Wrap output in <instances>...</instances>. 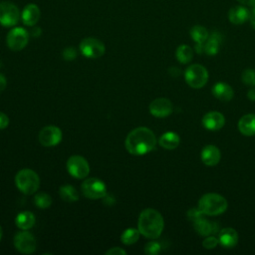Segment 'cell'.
Returning a JSON list of instances; mask_svg holds the SVG:
<instances>
[{"label":"cell","instance_id":"e0dca14e","mask_svg":"<svg viewBox=\"0 0 255 255\" xmlns=\"http://www.w3.org/2000/svg\"><path fill=\"white\" fill-rule=\"evenodd\" d=\"M41 11L36 4H28L21 13V20L26 26H34L39 21Z\"/></svg>","mask_w":255,"mask_h":255},{"label":"cell","instance_id":"7c38bea8","mask_svg":"<svg viewBox=\"0 0 255 255\" xmlns=\"http://www.w3.org/2000/svg\"><path fill=\"white\" fill-rule=\"evenodd\" d=\"M62 139V130L56 126H47L39 132V141L44 146L57 145Z\"/></svg>","mask_w":255,"mask_h":255},{"label":"cell","instance_id":"ba28073f","mask_svg":"<svg viewBox=\"0 0 255 255\" xmlns=\"http://www.w3.org/2000/svg\"><path fill=\"white\" fill-rule=\"evenodd\" d=\"M80 51L87 58H100L105 54L106 47L102 41L99 39L88 37L81 41L80 43Z\"/></svg>","mask_w":255,"mask_h":255},{"label":"cell","instance_id":"5bb4252c","mask_svg":"<svg viewBox=\"0 0 255 255\" xmlns=\"http://www.w3.org/2000/svg\"><path fill=\"white\" fill-rule=\"evenodd\" d=\"M202 125L208 130H219L225 125V118L224 116L216 111H211L205 114L202 118Z\"/></svg>","mask_w":255,"mask_h":255},{"label":"cell","instance_id":"f1b7e54d","mask_svg":"<svg viewBox=\"0 0 255 255\" xmlns=\"http://www.w3.org/2000/svg\"><path fill=\"white\" fill-rule=\"evenodd\" d=\"M34 203L41 209L48 208L52 204V198L45 192H39L34 197Z\"/></svg>","mask_w":255,"mask_h":255},{"label":"cell","instance_id":"1f68e13d","mask_svg":"<svg viewBox=\"0 0 255 255\" xmlns=\"http://www.w3.org/2000/svg\"><path fill=\"white\" fill-rule=\"evenodd\" d=\"M218 244H219V240L216 237L210 236V235L206 236V238H204L202 241V246L205 249H214Z\"/></svg>","mask_w":255,"mask_h":255},{"label":"cell","instance_id":"44dd1931","mask_svg":"<svg viewBox=\"0 0 255 255\" xmlns=\"http://www.w3.org/2000/svg\"><path fill=\"white\" fill-rule=\"evenodd\" d=\"M212 94L216 99H218L219 101H222V102H228L234 96L233 89L228 84L222 83V82L217 83L213 86Z\"/></svg>","mask_w":255,"mask_h":255},{"label":"cell","instance_id":"8992f818","mask_svg":"<svg viewBox=\"0 0 255 255\" xmlns=\"http://www.w3.org/2000/svg\"><path fill=\"white\" fill-rule=\"evenodd\" d=\"M81 189L83 194L90 199H100L107 195L106 184L101 179L96 177L86 179L82 183Z\"/></svg>","mask_w":255,"mask_h":255},{"label":"cell","instance_id":"ab89813d","mask_svg":"<svg viewBox=\"0 0 255 255\" xmlns=\"http://www.w3.org/2000/svg\"><path fill=\"white\" fill-rule=\"evenodd\" d=\"M195 51L198 54H202L204 52V43H195Z\"/></svg>","mask_w":255,"mask_h":255},{"label":"cell","instance_id":"3957f363","mask_svg":"<svg viewBox=\"0 0 255 255\" xmlns=\"http://www.w3.org/2000/svg\"><path fill=\"white\" fill-rule=\"evenodd\" d=\"M228 203L225 197L217 193H206L202 195L198 201L197 207L203 215L215 216L219 215L227 209Z\"/></svg>","mask_w":255,"mask_h":255},{"label":"cell","instance_id":"603a6c76","mask_svg":"<svg viewBox=\"0 0 255 255\" xmlns=\"http://www.w3.org/2000/svg\"><path fill=\"white\" fill-rule=\"evenodd\" d=\"M179 135L173 131L164 132L158 139L159 145L165 149H174L179 145Z\"/></svg>","mask_w":255,"mask_h":255},{"label":"cell","instance_id":"ffe728a7","mask_svg":"<svg viewBox=\"0 0 255 255\" xmlns=\"http://www.w3.org/2000/svg\"><path fill=\"white\" fill-rule=\"evenodd\" d=\"M238 130L246 136L255 135V114H247L238 122Z\"/></svg>","mask_w":255,"mask_h":255},{"label":"cell","instance_id":"484cf974","mask_svg":"<svg viewBox=\"0 0 255 255\" xmlns=\"http://www.w3.org/2000/svg\"><path fill=\"white\" fill-rule=\"evenodd\" d=\"M59 193L61 198L64 201H68V202H73V201H77L79 199V194L77 192V190L69 184H65L62 185L59 189Z\"/></svg>","mask_w":255,"mask_h":255},{"label":"cell","instance_id":"52a82bcc","mask_svg":"<svg viewBox=\"0 0 255 255\" xmlns=\"http://www.w3.org/2000/svg\"><path fill=\"white\" fill-rule=\"evenodd\" d=\"M21 18L18 7L8 1L0 2V24L4 27L15 26Z\"/></svg>","mask_w":255,"mask_h":255},{"label":"cell","instance_id":"f35d334b","mask_svg":"<svg viewBox=\"0 0 255 255\" xmlns=\"http://www.w3.org/2000/svg\"><path fill=\"white\" fill-rule=\"evenodd\" d=\"M247 97L249 100L251 101H255V86L254 87H251L249 89V91L247 92Z\"/></svg>","mask_w":255,"mask_h":255},{"label":"cell","instance_id":"60d3db41","mask_svg":"<svg viewBox=\"0 0 255 255\" xmlns=\"http://www.w3.org/2000/svg\"><path fill=\"white\" fill-rule=\"evenodd\" d=\"M237 1L242 5H247V6H252L253 4H255V0H237Z\"/></svg>","mask_w":255,"mask_h":255},{"label":"cell","instance_id":"5b68a950","mask_svg":"<svg viewBox=\"0 0 255 255\" xmlns=\"http://www.w3.org/2000/svg\"><path fill=\"white\" fill-rule=\"evenodd\" d=\"M184 79L189 87L193 89H200L204 87L208 81V72L203 66L193 64L185 70Z\"/></svg>","mask_w":255,"mask_h":255},{"label":"cell","instance_id":"7402d4cb","mask_svg":"<svg viewBox=\"0 0 255 255\" xmlns=\"http://www.w3.org/2000/svg\"><path fill=\"white\" fill-rule=\"evenodd\" d=\"M221 40V35L218 32H213L204 42V53L209 56L216 55L219 51Z\"/></svg>","mask_w":255,"mask_h":255},{"label":"cell","instance_id":"836d02e7","mask_svg":"<svg viewBox=\"0 0 255 255\" xmlns=\"http://www.w3.org/2000/svg\"><path fill=\"white\" fill-rule=\"evenodd\" d=\"M62 55L66 61H72L77 57V51L73 47H67L64 49Z\"/></svg>","mask_w":255,"mask_h":255},{"label":"cell","instance_id":"d6a6232c","mask_svg":"<svg viewBox=\"0 0 255 255\" xmlns=\"http://www.w3.org/2000/svg\"><path fill=\"white\" fill-rule=\"evenodd\" d=\"M203 217V213L198 209V207H193V208H190L188 211H187V218L190 220V221H195L199 218Z\"/></svg>","mask_w":255,"mask_h":255},{"label":"cell","instance_id":"9c48e42d","mask_svg":"<svg viewBox=\"0 0 255 255\" xmlns=\"http://www.w3.org/2000/svg\"><path fill=\"white\" fill-rule=\"evenodd\" d=\"M29 41L28 32L22 27L12 28L7 34V46L12 51H21L26 47Z\"/></svg>","mask_w":255,"mask_h":255},{"label":"cell","instance_id":"4316f807","mask_svg":"<svg viewBox=\"0 0 255 255\" xmlns=\"http://www.w3.org/2000/svg\"><path fill=\"white\" fill-rule=\"evenodd\" d=\"M208 36L206 28L201 25H195L190 29V37L195 43H204Z\"/></svg>","mask_w":255,"mask_h":255},{"label":"cell","instance_id":"8fae6325","mask_svg":"<svg viewBox=\"0 0 255 255\" xmlns=\"http://www.w3.org/2000/svg\"><path fill=\"white\" fill-rule=\"evenodd\" d=\"M15 248L23 254H31L36 249V239L28 231H20L14 237Z\"/></svg>","mask_w":255,"mask_h":255},{"label":"cell","instance_id":"6da1fadb","mask_svg":"<svg viewBox=\"0 0 255 255\" xmlns=\"http://www.w3.org/2000/svg\"><path fill=\"white\" fill-rule=\"evenodd\" d=\"M127 150L133 155H142L151 151L156 144V137L152 130L145 127L132 129L125 141Z\"/></svg>","mask_w":255,"mask_h":255},{"label":"cell","instance_id":"83f0119b","mask_svg":"<svg viewBox=\"0 0 255 255\" xmlns=\"http://www.w3.org/2000/svg\"><path fill=\"white\" fill-rule=\"evenodd\" d=\"M139 230L138 229H134V228H128L126 229L122 235H121V240L124 244H127V245H130V244H133L135 243L138 238H139Z\"/></svg>","mask_w":255,"mask_h":255},{"label":"cell","instance_id":"f546056e","mask_svg":"<svg viewBox=\"0 0 255 255\" xmlns=\"http://www.w3.org/2000/svg\"><path fill=\"white\" fill-rule=\"evenodd\" d=\"M241 80L245 85L250 87L255 86V70L253 69H246L242 72Z\"/></svg>","mask_w":255,"mask_h":255},{"label":"cell","instance_id":"8d00e7d4","mask_svg":"<svg viewBox=\"0 0 255 255\" xmlns=\"http://www.w3.org/2000/svg\"><path fill=\"white\" fill-rule=\"evenodd\" d=\"M249 20H250V24H251L252 28L255 29V4H253L251 6V10H250V14H249Z\"/></svg>","mask_w":255,"mask_h":255},{"label":"cell","instance_id":"d590c367","mask_svg":"<svg viewBox=\"0 0 255 255\" xmlns=\"http://www.w3.org/2000/svg\"><path fill=\"white\" fill-rule=\"evenodd\" d=\"M106 254H109V255H124V254H127V252L124 249L120 248V247H113L110 250H108L106 252Z\"/></svg>","mask_w":255,"mask_h":255},{"label":"cell","instance_id":"ac0fdd59","mask_svg":"<svg viewBox=\"0 0 255 255\" xmlns=\"http://www.w3.org/2000/svg\"><path fill=\"white\" fill-rule=\"evenodd\" d=\"M193 227L195 231L202 236H208L213 233H216L219 230L218 224L209 220H206L205 218L201 217L195 221H193Z\"/></svg>","mask_w":255,"mask_h":255},{"label":"cell","instance_id":"7a4b0ae2","mask_svg":"<svg viewBox=\"0 0 255 255\" xmlns=\"http://www.w3.org/2000/svg\"><path fill=\"white\" fill-rule=\"evenodd\" d=\"M137 229L140 234L149 239H156L160 236L164 221L161 214L152 208H146L141 211L138 217Z\"/></svg>","mask_w":255,"mask_h":255},{"label":"cell","instance_id":"74e56055","mask_svg":"<svg viewBox=\"0 0 255 255\" xmlns=\"http://www.w3.org/2000/svg\"><path fill=\"white\" fill-rule=\"evenodd\" d=\"M6 85H7V82H6V78L0 74V93L3 92L6 88Z\"/></svg>","mask_w":255,"mask_h":255},{"label":"cell","instance_id":"277c9868","mask_svg":"<svg viewBox=\"0 0 255 255\" xmlns=\"http://www.w3.org/2000/svg\"><path fill=\"white\" fill-rule=\"evenodd\" d=\"M15 183L17 188L24 194L30 195L35 193L40 185L38 174L29 168L21 169L15 176Z\"/></svg>","mask_w":255,"mask_h":255},{"label":"cell","instance_id":"2e32d148","mask_svg":"<svg viewBox=\"0 0 255 255\" xmlns=\"http://www.w3.org/2000/svg\"><path fill=\"white\" fill-rule=\"evenodd\" d=\"M218 240H219V244L222 247L230 249L237 245L239 236L235 229H233L231 227H226L219 231Z\"/></svg>","mask_w":255,"mask_h":255},{"label":"cell","instance_id":"4dcf8cb0","mask_svg":"<svg viewBox=\"0 0 255 255\" xmlns=\"http://www.w3.org/2000/svg\"><path fill=\"white\" fill-rule=\"evenodd\" d=\"M144 252L147 255H156L160 252V244L156 241H150L145 244Z\"/></svg>","mask_w":255,"mask_h":255},{"label":"cell","instance_id":"4fadbf2b","mask_svg":"<svg viewBox=\"0 0 255 255\" xmlns=\"http://www.w3.org/2000/svg\"><path fill=\"white\" fill-rule=\"evenodd\" d=\"M149 113L156 118H165L172 113V103L166 98H158L149 104Z\"/></svg>","mask_w":255,"mask_h":255},{"label":"cell","instance_id":"cb8c5ba5","mask_svg":"<svg viewBox=\"0 0 255 255\" xmlns=\"http://www.w3.org/2000/svg\"><path fill=\"white\" fill-rule=\"evenodd\" d=\"M15 223H16L17 227H19L20 229L28 230L34 226L35 216L30 211H22L17 215V217L15 219Z\"/></svg>","mask_w":255,"mask_h":255},{"label":"cell","instance_id":"d4e9b609","mask_svg":"<svg viewBox=\"0 0 255 255\" xmlns=\"http://www.w3.org/2000/svg\"><path fill=\"white\" fill-rule=\"evenodd\" d=\"M175 57L181 64H188L193 58V51L190 46L182 44L177 47L175 51Z\"/></svg>","mask_w":255,"mask_h":255},{"label":"cell","instance_id":"d6986e66","mask_svg":"<svg viewBox=\"0 0 255 255\" xmlns=\"http://www.w3.org/2000/svg\"><path fill=\"white\" fill-rule=\"evenodd\" d=\"M249 14L250 11L246 7L242 5H237L229 10L228 19L232 24L241 25L249 19Z\"/></svg>","mask_w":255,"mask_h":255},{"label":"cell","instance_id":"b9f144b4","mask_svg":"<svg viewBox=\"0 0 255 255\" xmlns=\"http://www.w3.org/2000/svg\"><path fill=\"white\" fill-rule=\"evenodd\" d=\"M2 235H3V231H2V227H1V225H0V240H1V238H2Z\"/></svg>","mask_w":255,"mask_h":255},{"label":"cell","instance_id":"e575fe53","mask_svg":"<svg viewBox=\"0 0 255 255\" xmlns=\"http://www.w3.org/2000/svg\"><path fill=\"white\" fill-rule=\"evenodd\" d=\"M8 125H9L8 117L4 113L0 112V129L6 128L8 127Z\"/></svg>","mask_w":255,"mask_h":255},{"label":"cell","instance_id":"9a60e30c","mask_svg":"<svg viewBox=\"0 0 255 255\" xmlns=\"http://www.w3.org/2000/svg\"><path fill=\"white\" fill-rule=\"evenodd\" d=\"M200 157L202 162L207 165V166H214L216 165L221 158V153L220 150L217 146L208 144L205 145L200 153Z\"/></svg>","mask_w":255,"mask_h":255},{"label":"cell","instance_id":"30bf717a","mask_svg":"<svg viewBox=\"0 0 255 255\" xmlns=\"http://www.w3.org/2000/svg\"><path fill=\"white\" fill-rule=\"evenodd\" d=\"M67 169L73 177L84 178L90 172V165L85 157L72 155L67 161Z\"/></svg>","mask_w":255,"mask_h":255}]
</instances>
